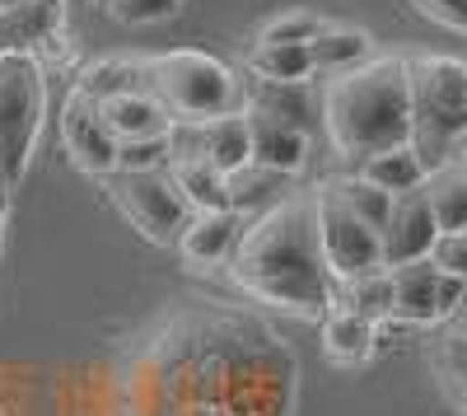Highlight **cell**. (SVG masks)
Returning a JSON list of instances; mask_svg holds the SVG:
<instances>
[{
    "label": "cell",
    "mask_w": 467,
    "mask_h": 416,
    "mask_svg": "<svg viewBox=\"0 0 467 416\" xmlns=\"http://www.w3.org/2000/svg\"><path fill=\"white\" fill-rule=\"evenodd\" d=\"M122 416H290L295 356L253 309L178 299L122 365Z\"/></svg>",
    "instance_id": "6da1fadb"
},
{
    "label": "cell",
    "mask_w": 467,
    "mask_h": 416,
    "mask_svg": "<svg viewBox=\"0 0 467 416\" xmlns=\"http://www.w3.org/2000/svg\"><path fill=\"white\" fill-rule=\"evenodd\" d=\"M229 281L257 305L295 318H323L337 305V276L323 262L308 192L271 202L244 224L229 257Z\"/></svg>",
    "instance_id": "7a4b0ae2"
},
{
    "label": "cell",
    "mask_w": 467,
    "mask_h": 416,
    "mask_svg": "<svg viewBox=\"0 0 467 416\" xmlns=\"http://www.w3.org/2000/svg\"><path fill=\"white\" fill-rule=\"evenodd\" d=\"M327 145L346 164H365L379 150L411 145L407 57H369L341 75H327L318 94Z\"/></svg>",
    "instance_id": "3957f363"
},
{
    "label": "cell",
    "mask_w": 467,
    "mask_h": 416,
    "mask_svg": "<svg viewBox=\"0 0 467 416\" xmlns=\"http://www.w3.org/2000/svg\"><path fill=\"white\" fill-rule=\"evenodd\" d=\"M407 94H411V150L425 169L449 160L453 136L467 127V61L444 52L407 57Z\"/></svg>",
    "instance_id": "277c9868"
},
{
    "label": "cell",
    "mask_w": 467,
    "mask_h": 416,
    "mask_svg": "<svg viewBox=\"0 0 467 416\" xmlns=\"http://www.w3.org/2000/svg\"><path fill=\"white\" fill-rule=\"evenodd\" d=\"M140 70H145V89L173 112V122L197 127L206 118H220V112H239V75L211 52L197 47L160 52V57H145Z\"/></svg>",
    "instance_id": "5b68a950"
},
{
    "label": "cell",
    "mask_w": 467,
    "mask_h": 416,
    "mask_svg": "<svg viewBox=\"0 0 467 416\" xmlns=\"http://www.w3.org/2000/svg\"><path fill=\"white\" fill-rule=\"evenodd\" d=\"M43 66L28 52H0V173L10 178V187L24 178L37 127L47 112V80Z\"/></svg>",
    "instance_id": "8992f818"
},
{
    "label": "cell",
    "mask_w": 467,
    "mask_h": 416,
    "mask_svg": "<svg viewBox=\"0 0 467 416\" xmlns=\"http://www.w3.org/2000/svg\"><path fill=\"white\" fill-rule=\"evenodd\" d=\"M308 202H314V230H318L323 262H327V272L337 276V286L350 281V276H365V272L383 267L379 230H369V224L350 211L327 182H318L314 192H308Z\"/></svg>",
    "instance_id": "52a82bcc"
},
{
    "label": "cell",
    "mask_w": 467,
    "mask_h": 416,
    "mask_svg": "<svg viewBox=\"0 0 467 416\" xmlns=\"http://www.w3.org/2000/svg\"><path fill=\"white\" fill-rule=\"evenodd\" d=\"M108 178H112L108 182L112 206L122 211L150 244H173L182 234L192 206L182 202V192L173 187L169 169H154V173H108Z\"/></svg>",
    "instance_id": "ba28073f"
},
{
    "label": "cell",
    "mask_w": 467,
    "mask_h": 416,
    "mask_svg": "<svg viewBox=\"0 0 467 416\" xmlns=\"http://www.w3.org/2000/svg\"><path fill=\"white\" fill-rule=\"evenodd\" d=\"M388 281H393V314H388V323H398V328H435V323H444L458 305V295H462V281L440 276L431 267V257L388 267Z\"/></svg>",
    "instance_id": "9c48e42d"
},
{
    "label": "cell",
    "mask_w": 467,
    "mask_h": 416,
    "mask_svg": "<svg viewBox=\"0 0 467 416\" xmlns=\"http://www.w3.org/2000/svg\"><path fill=\"white\" fill-rule=\"evenodd\" d=\"M61 145H66V160L80 169V173H89V178H108L117 169V140H112V131L99 118V103L85 99L80 89L66 94V108H61Z\"/></svg>",
    "instance_id": "30bf717a"
},
{
    "label": "cell",
    "mask_w": 467,
    "mask_h": 416,
    "mask_svg": "<svg viewBox=\"0 0 467 416\" xmlns=\"http://www.w3.org/2000/svg\"><path fill=\"white\" fill-rule=\"evenodd\" d=\"M435 220H431V206H425L420 187L416 192H398L393 206H388V220L379 230V257L383 267H402V262H416L431 253L435 244Z\"/></svg>",
    "instance_id": "8fae6325"
},
{
    "label": "cell",
    "mask_w": 467,
    "mask_h": 416,
    "mask_svg": "<svg viewBox=\"0 0 467 416\" xmlns=\"http://www.w3.org/2000/svg\"><path fill=\"white\" fill-rule=\"evenodd\" d=\"M244 224L248 215L239 211H192L187 224H182V234L173 239V248L182 253L187 267H220V262L234 257V248H239V234H244Z\"/></svg>",
    "instance_id": "7c38bea8"
},
{
    "label": "cell",
    "mask_w": 467,
    "mask_h": 416,
    "mask_svg": "<svg viewBox=\"0 0 467 416\" xmlns=\"http://www.w3.org/2000/svg\"><path fill=\"white\" fill-rule=\"evenodd\" d=\"M99 118L112 131V140H160L173 136V112L154 99L150 89H131V94H112L99 103Z\"/></svg>",
    "instance_id": "4fadbf2b"
},
{
    "label": "cell",
    "mask_w": 467,
    "mask_h": 416,
    "mask_svg": "<svg viewBox=\"0 0 467 416\" xmlns=\"http://www.w3.org/2000/svg\"><path fill=\"white\" fill-rule=\"evenodd\" d=\"M244 118H248V136H253V164L281 173V178H290L308 164V131L266 118V112H253V108H244Z\"/></svg>",
    "instance_id": "5bb4252c"
},
{
    "label": "cell",
    "mask_w": 467,
    "mask_h": 416,
    "mask_svg": "<svg viewBox=\"0 0 467 416\" xmlns=\"http://www.w3.org/2000/svg\"><path fill=\"white\" fill-rule=\"evenodd\" d=\"M318 342H323V356H327L332 365H341V369L365 365V360L374 356V347H379V323H369V318H360L356 309H341V305H337V309L323 314Z\"/></svg>",
    "instance_id": "9a60e30c"
},
{
    "label": "cell",
    "mask_w": 467,
    "mask_h": 416,
    "mask_svg": "<svg viewBox=\"0 0 467 416\" xmlns=\"http://www.w3.org/2000/svg\"><path fill=\"white\" fill-rule=\"evenodd\" d=\"M66 19L61 0H24L0 10V52H33Z\"/></svg>",
    "instance_id": "2e32d148"
},
{
    "label": "cell",
    "mask_w": 467,
    "mask_h": 416,
    "mask_svg": "<svg viewBox=\"0 0 467 416\" xmlns=\"http://www.w3.org/2000/svg\"><path fill=\"white\" fill-rule=\"evenodd\" d=\"M420 197L431 206L435 230H467V173L458 164H435L420 178Z\"/></svg>",
    "instance_id": "e0dca14e"
},
{
    "label": "cell",
    "mask_w": 467,
    "mask_h": 416,
    "mask_svg": "<svg viewBox=\"0 0 467 416\" xmlns=\"http://www.w3.org/2000/svg\"><path fill=\"white\" fill-rule=\"evenodd\" d=\"M248 70L253 80H266V85H308L314 57H308V43H253Z\"/></svg>",
    "instance_id": "ac0fdd59"
},
{
    "label": "cell",
    "mask_w": 467,
    "mask_h": 416,
    "mask_svg": "<svg viewBox=\"0 0 467 416\" xmlns=\"http://www.w3.org/2000/svg\"><path fill=\"white\" fill-rule=\"evenodd\" d=\"M308 57H314V75H341L350 66H360L374 57V43L365 28H341V24H323V33L308 43Z\"/></svg>",
    "instance_id": "d6986e66"
},
{
    "label": "cell",
    "mask_w": 467,
    "mask_h": 416,
    "mask_svg": "<svg viewBox=\"0 0 467 416\" xmlns=\"http://www.w3.org/2000/svg\"><path fill=\"white\" fill-rule=\"evenodd\" d=\"M356 173L365 182H374L379 192L398 197V192H416L420 178H425V164L411 145H393V150H379V155H369L365 164H356Z\"/></svg>",
    "instance_id": "ffe728a7"
},
{
    "label": "cell",
    "mask_w": 467,
    "mask_h": 416,
    "mask_svg": "<svg viewBox=\"0 0 467 416\" xmlns=\"http://www.w3.org/2000/svg\"><path fill=\"white\" fill-rule=\"evenodd\" d=\"M169 178L192 211H220L224 206V173L215 164H206L202 155H173Z\"/></svg>",
    "instance_id": "44dd1931"
},
{
    "label": "cell",
    "mask_w": 467,
    "mask_h": 416,
    "mask_svg": "<svg viewBox=\"0 0 467 416\" xmlns=\"http://www.w3.org/2000/svg\"><path fill=\"white\" fill-rule=\"evenodd\" d=\"M281 187H285L281 173H271V169H262V164H239V169L224 173V206L239 211V215L266 211L271 202H281V197H276Z\"/></svg>",
    "instance_id": "7402d4cb"
},
{
    "label": "cell",
    "mask_w": 467,
    "mask_h": 416,
    "mask_svg": "<svg viewBox=\"0 0 467 416\" xmlns=\"http://www.w3.org/2000/svg\"><path fill=\"white\" fill-rule=\"evenodd\" d=\"M337 305L341 309H356L360 318H369V323H388V314H393V281H388V267H374V272H365V276H350V281H341L337 286ZM332 305V309H337Z\"/></svg>",
    "instance_id": "603a6c76"
},
{
    "label": "cell",
    "mask_w": 467,
    "mask_h": 416,
    "mask_svg": "<svg viewBox=\"0 0 467 416\" xmlns=\"http://www.w3.org/2000/svg\"><path fill=\"white\" fill-rule=\"evenodd\" d=\"M75 89H80L85 99H94V103H103V99H112V94L145 89V70H140V61H117V57H103V61H89V66L80 70Z\"/></svg>",
    "instance_id": "cb8c5ba5"
},
{
    "label": "cell",
    "mask_w": 467,
    "mask_h": 416,
    "mask_svg": "<svg viewBox=\"0 0 467 416\" xmlns=\"http://www.w3.org/2000/svg\"><path fill=\"white\" fill-rule=\"evenodd\" d=\"M244 108L266 112V118L308 131V85H266V80H253V94H248Z\"/></svg>",
    "instance_id": "d4e9b609"
},
{
    "label": "cell",
    "mask_w": 467,
    "mask_h": 416,
    "mask_svg": "<svg viewBox=\"0 0 467 416\" xmlns=\"http://www.w3.org/2000/svg\"><path fill=\"white\" fill-rule=\"evenodd\" d=\"M323 182H327L332 192H337L350 211H356V215L369 224V230H383L388 206H393V197H388V192H379V187H374V182H365L360 173H341V178H323Z\"/></svg>",
    "instance_id": "484cf974"
},
{
    "label": "cell",
    "mask_w": 467,
    "mask_h": 416,
    "mask_svg": "<svg viewBox=\"0 0 467 416\" xmlns=\"http://www.w3.org/2000/svg\"><path fill=\"white\" fill-rule=\"evenodd\" d=\"M435 374H440L444 398L467 416V342H458V337H444V342L435 347Z\"/></svg>",
    "instance_id": "4316f807"
},
{
    "label": "cell",
    "mask_w": 467,
    "mask_h": 416,
    "mask_svg": "<svg viewBox=\"0 0 467 416\" xmlns=\"http://www.w3.org/2000/svg\"><path fill=\"white\" fill-rule=\"evenodd\" d=\"M327 19H318L314 10H281L276 19H266L257 28L253 43H314V37L323 33Z\"/></svg>",
    "instance_id": "83f0119b"
},
{
    "label": "cell",
    "mask_w": 467,
    "mask_h": 416,
    "mask_svg": "<svg viewBox=\"0 0 467 416\" xmlns=\"http://www.w3.org/2000/svg\"><path fill=\"white\" fill-rule=\"evenodd\" d=\"M169 160H173V136L117 140V169L112 173H154V169H169Z\"/></svg>",
    "instance_id": "f1b7e54d"
},
{
    "label": "cell",
    "mask_w": 467,
    "mask_h": 416,
    "mask_svg": "<svg viewBox=\"0 0 467 416\" xmlns=\"http://www.w3.org/2000/svg\"><path fill=\"white\" fill-rule=\"evenodd\" d=\"M431 267L440 272V276H453V281H462L467 286V230H444V234H435V244H431Z\"/></svg>",
    "instance_id": "f546056e"
},
{
    "label": "cell",
    "mask_w": 467,
    "mask_h": 416,
    "mask_svg": "<svg viewBox=\"0 0 467 416\" xmlns=\"http://www.w3.org/2000/svg\"><path fill=\"white\" fill-rule=\"evenodd\" d=\"M182 10V0H117L108 5V15L127 28H140V24H160V19H173Z\"/></svg>",
    "instance_id": "4dcf8cb0"
},
{
    "label": "cell",
    "mask_w": 467,
    "mask_h": 416,
    "mask_svg": "<svg viewBox=\"0 0 467 416\" xmlns=\"http://www.w3.org/2000/svg\"><path fill=\"white\" fill-rule=\"evenodd\" d=\"M416 10L453 33H467V0H416Z\"/></svg>",
    "instance_id": "1f68e13d"
},
{
    "label": "cell",
    "mask_w": 467,
    "mask_h": 416,
    "mask_svg": "<svg viewBox=\"0 0 467 416\" xmlns=\"http://www.w3.org/2000/svg\"><path fill=\"white\" fill-rule=\"evenodd\" d=\"M444 337H458V342H467V286H462V295H458L453 314L444 318Z\"/></svg>",
    "instance_id": "d6a6232c"
},
{
    "label": "cell",
    "mask_w": 467,
    "mask_h": 416,
    "mask_svg": "<svg viewBox=\"0 0 467 416\" xmlns=\"http://www.w3.org/2000/svg\"><path fill=\"white\" fill-rule=\"evenodd\" d=\"M444 164H458V169L467 173V127L453 136V145H449V160H444Z\"/></svg>",
    "instance_id": "836d02e7"
},
{
    "label": "cell",
    "mask_w": 467,
    "mask_h": 416,
    "mask_svg": "<svg viewBox=\"0 0 467 416\" xmlns=\"http://www.w3.org/2000/svg\"><path fill=\"white\" fill-rule=\"evenodd\" d=\"M5 192H10V178H5V173H0V202H5Z\"/></svg>",
    "instance_id": "e575fe53"
},
{
    "label": "cell",
    "mask_w": 467,
    "mask_h": 416,
    "mask_svg": "<svg viewBox=\"0 0 467 416\" xmlns=\"http://www.w3.org/2000/svg\"><path fill=\"white\" fill-rule=\"evenodd\" d=\"M5 5H24V0H0V10H5Z\"/></svg>",
    "instance_id": "d590c367"
},
{
    "label": "cell",
    "mask_w": 467,
    "mask_h": 416,
    "mask_svg": "<svg viewBox=\"0 0 467 416\" xmlns=\"http://www.w3.org/2000/svg\"><path fill=\"white\" fill-rule=\"evenodd\" d=\"M103 5H117V0H103Z\"/></svg>",
    "instance_id": "8d00e7d4"
}]
</instances>
